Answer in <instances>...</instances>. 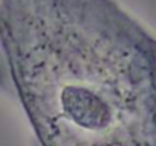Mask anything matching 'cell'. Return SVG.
I'll list each match as a JSON object with an SVG mask.
<instances>
[{
	"instance_id": "cell-1",
	"label": "cell",
	"mask_w": 156,
	"mask_h": 146,
	"mask_svg": "<svg viewBox=\"0 0 156 146\" xmlns=\"http://www.w3.org/2000/svg\"><path fill=\"white\" fill-rule=\"evenodd\" d=\"M2 29L40 146H156V38L115 0H3Z\"/></svg>"
}]
</instances>
